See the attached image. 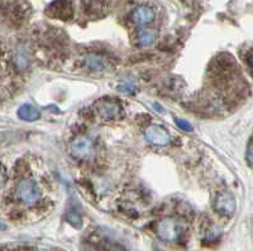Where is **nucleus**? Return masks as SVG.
Returning a JSON list of instances; mask_svg holds the SVG:
<instances>
[{
  "label": "nucleus",
  "mask_w": 253,
  "mask_h": 251,
  "mask_svg": "<svg viewBox=\"0 0 253 251\" xmlns=\"http://www.w3.org/2000/svg\"><path fill=\"white\" fill-rule=\"evenodd\" d=\"M156 234L164 241L173 243V241H177L184 234V225L176 218L167 217L156 225Z\"/></svg>",
  "instance_id": "nucleus-1"
},
{
  "label": "nucleus",
  "mask_w": 253,
  "mask_h": 251,
  "mask_svg": "<svg viewBox=\"0 0 253 251\" xmlns=\"http://www.w3.org/2000/svg\"><path fill=\"white\" fill-rule=\"evenodd\" d=\"M17 196L27 205H35L41 198V191L33 180L23 179L17 185Z\"/></svg>",
  "instance_id": "nucleus-2"
},
{
  "label": "nucleus",
  "mask_w": 253,
  "mask_h": 251,
  "mask_svg": "<svg viewBox=\"0 0 253 251\" xmlns=\"http://www.w3.org/2000/svg\"><path fill=\"white\" fill-rule=\"evenodd\" d=\"M95 108H96V111L99 112V115L104 120L119 119L122 116V114H123L122 106L118 103H115L113 100H108V99L98 101Z\"/></svg>",
  "instance_id": "nucleus-3"
},
{
  "label": "nucleus",
  "mask_w": 253,
  "mask_h": 251,
  "mask_svg": "<svg viewBox=\"0 0 253 251\" xmlns=\"http://www.w3.org/2000/svg\"><path fill=\"white\" fill-rule=\"evenodd\" d=\"M214 210L219 215L224 216H232L236 211V200L229 192H221L218 193L214 201Z\"/></svg>",
  "instance_id": "nucleus-4"
},
{
  "label": "nucleus",
  "mask_w": 253,
  "mask_h": 251,
  "mask_svg": "<svg viewBox=\"0 0 253 251\" xmlns=\"http://www.w3.org/2000/svg\"><path fill=\"white\" fill-rule=\"evenodd\" d=\"M46 13L49 17L67 20L72 17L74 10L69 0H55L53 3L47 6Z\"/></svg>",
  "instance_id": "nucleus-5"
},
{
  "label": "nucleus",
  "mask_w": 253,
  "mask_h": 251,
  "mask_svg": "<svg viewBox=\"0 0 253 251\" xmlns=\"http://www.w3.org/2000/svg\"><path fill=\"white\" fill-rule=\"evenodd\" d=\"M144 135H146V139L148 140L150 143L160 146L167 145L171 140L169 132L160 125L148 126V128L146 129V132H144Z\"/></svg>",
  "instance_id": "nucleus-6"
},
{
  "label": "nucleus",
  "mask_w": 253,
  "mask_h": 251,
  "mask_svg": "<svg viewBox=\"0 0 253 251\" xmlns=\"http://www.w3.org/2000/svg\"><path fill=\"white\" fill-rule=\"evenodd\" d=\"M72 154L76 158L80 159H86V158L91 157L94 153V145H92L91 139L87 137H79L72 142L71 145Z\"/></svg>",
  "instance_id": "nucleus-7"
},
{
  "label": "nucleus",
  "mask_w": 253,
  "mask_h": 251,
  "mask_svg": "<svg viewBox=\"0 0 253 251\" xmlns=\"http://www.w3.org/2000/svg\"><path fill=\"white\" fill-rule=\"evenodd\" d=\"M132 19L137 26H146L153 22L155 19V12L150 6H138L132 14Z\"/></svg>",
  "instance_id": "nucleus-8"
},
{
  "label": "nucleus",
  "mask_w": 253,
  "mask_h": 251,
  "mask_svg": "<svg viewBox=\"0 0 253 251\" xmlns=\"http://www.w3.org/2000/svg\"><path fill=\"white\" fill-rule=\"evenodd\" d=\"M18 116H19V119L26 120V121H36V120L40 119L41 114L33 106L23 105L18 110Z\"/></svg>",
  "instance_id": "nucleus-9"
},
{
  "label": "nucleus",
  "mask_w": 253,
  "mask_h": 251,
  "mask_svg": "<svg viewBox=\"0 0 253 251\" xmlns=\"http://www.w3.org/2000/svg\"><path fill=\"white\" fill-rule=\"evenodd\" d=\"M157 31L155 29H142L138 33V42L141 46L147 47L152 44L156 39H157Z\"/></svg>",
  "instance_id": "nucleus-10"
},
{
  "label": "nucleus",
  "mask_w": 253,
  "mask_h": 251,
  "mask_svg": "<svg viewBox=\"0 0 253 251\" xmlns=\"http://www.w3.org/2000/svg\"><path fill=\"white\" fill-rule=\"evenodd\" d=\"M86 65L90 70H94V71L103 70L105 67V62H104L103 58L100 56H96V54H90V56H87Z\"/></svg>",
  "instance_id": "nucleus-11"
},
{
  "label": "nucleus",
  "mask_w": 253,
  "mask_h": 251,
  "mask_svg": "<svg viewBox=\"0 0 253 251\" xmlns=\"http://www.w3.org/2000/svg\"><path fill=\"white\" fill-rule=\"evenodd\" d=\"M175 121H176V125H177L180 129H181V130H184V132H193V130H194L193 125H191V124H190V123H187L186 120H184V119H175Z\"/></svg>",
  "instance_id": "nucleus-12"
},
{
  "label": "nucleus",
  "mask_w": 253,
  "mask_h": 251,
  "mask_svg": "<svg viewBox=\"0 0 253 251\" xmlns=\"http://www.w3.org/2000/svg\"><path fill=\"white\" fill-rule=\"evenodd\" d=\"M67 220H69V222L71 223V225L76 226V227H80L81 226L80 216H79L78 214H75V212H70V214H67Z\"/></svg>",
  "instance_id": "nucleus-13"
},
{
  "label": "nucleus",
  "mask_w": 253,
  "mask_h": 251,
  "mask_svg": "<svg viewBox=\"0 0 253 251\" xmlns=\"http://www.w3.org/2000/svg\"><path fill=\"white\" fill-rule=\"evenodd\" d=\"M246 159H247L248 166L252 167L253 163V149H252V139H250L248 142V146H247V154H246Z\"/></svg>",
  "instance_id": "nucleus-14"
},
{
  "label": "nucleus",
  "mask_w": 253,
  "mask_h": 251,
  "mask_svg": "<svg viewBox=\"0 0 253 251\" xmlns=\"http://www.w3.org/2000/svg\"><path fill=\"white\" fill-rule=\"evenodd\" d=\"M6 180V173H5V169H4L3 166H0V188L3 187L4 183Z\"/></svg>",
  "instance_id": "nucleus-15"
},
{
  "label": "nucleus",
  "mask_w": 253,
  "mask_h": 251,
  "mask_svg": "<svg viewBox=\"0 0 253 251\" xmlns=\"http://www.w3.org/2000/svg\"><path fill=\"white\" fill-rule=\"evenodd\" d=\"M109 251H126V249L122 248V246H119V245H115V246H113Z\"/></svg>",
  "instance_id": "nucleus-16"
},
{
  "label": "nucleus",
  "mask_w": 253,
  "mask_h": 251,
  "mask_svg": "<svg viewBox=\"0 0 253 251\" xmlns=\"http://www.w3.org/2000/svg\"><path fill=\"white\" fill-rule=\"evenodd\" d=\"M5 228H6V226L4 225V223L1 222V221H0V230H5Z\"/></svg>",
  "instance_id": "nucleus-17"
}]
</instances>
